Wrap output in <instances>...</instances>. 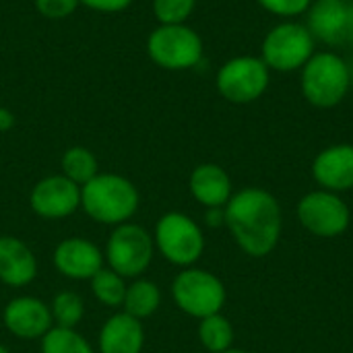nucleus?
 Wrapping results in <instances>:
<instances>
[{"mask_svg":"<svg viewBox=\"0 0 353 353\" xmlns=\"http://www.w3.org/2000/svg\"><path fill=\"white\" fill-rule=\"evenodd\" d=\"M225 228L236 246L250 259L273 254L283 232V211L273 192L248 186L225 205Z\"/></svg>","mask_w":353,"mask_h":353,"instance_id":"f257e3e1","label":"nucleus"},{"mask_svg":"<svg viewBox=\"0 0 353 353\" xmlns=\"http://www.w3.org/2000/svg\"><path fill=\"white\" fill-rule=\"evenodd\" d=\"M141 205L137 186L120 174L99 172L81 188V209L101 225H122L130 221Z\"/></svg>","mask_w":353,"mask_h":353,"instance_id":"f03ea898","label":"nucleus"},{"mask_svg":"<svg viewBox=\"0 0 353 353\" xmlns=\"http://www.w3.org/2000/svg\"><path fill=\"white\" fill-rule=\"evenodd\" d=\"M352 85L350 62L335 50L314 52L300 70L302 97L316 110L337 108L347 97Z\"/></svg>","mask_w":353,"mask_h":353,"instance_id":"7ed1b4c3","label":"nucleus"},{"mask_svg":"<svg viewBox=\"0 0 353 353\" xmlns=\"http://www.w3.org/2000/svg\"><path fill=\"white\" fill-rule=\"evenodd\" d=\"M316 39L308 25L290 19L273 25L261 43V58L271 72H298L314 56Z\"/></svg>","mask_w":353,"mask_h":353,"instance_id":"20e7f679","label":"nucleus"},{"mask_svg":"<svg viewBox=\"0 0 353 353\" xmlns=\"http://www.w3.org/2000/svg\"><path fill=\"white\" fill-rule=\"evenodd\" d=\"M155 252H159L170 265L188 269L194 267L205 252L203 228L186 213L170 211L163 213L153 230Z\"/></svg>","mask_w":353,"mask_h":353,"instance_id":"39448f33","label":"nucleus"},{"mask_svg":"<svg viewBox=\"0 0 353 353\" xmlns=\"http://www.w3.org/2000/svg\"><path fill=\"white\" fill-rule=\"evenodd\" d=\"M170 292L176 308L196 321L219 314L228 300L223 281L215 273L199 267L182 269L174 277Z\"/></svg>","mask_w":353,"mask_h":353,"instance_id":"423d86ee","label":"nucleus"},{"mask_svg":"<svg viewBox=\"0 0 353 353\" xmlns=\"http://www.w3.org/2000/svg\"><path fill=\"white\" fill-rule=\"evenodd\" d=\"M147 54L151 62L163 70L180 72L201 64L205 43L190 25H157L147 37Z\"/></svg>","mask_w":353,"mask_h":353,"instance_id":"0eeeda50","label":"nucleus"},{"mask_svg":"<svg viewBox=\"0 0 353 353\" xmlns=\"http://www.w3.org/2000/svg\"><path fill=\"white\" fill-rule=\"evenodd\" d=\"M155 256L153 234L143 225L126 221L116 225L105 242L103 259L112 271L124 279H139L147 273Z\"/></svg>","mask_w":353,"mask_h":353,"instance_id":"6e6552de","label":"nucleus"},{"mask_svg":"<svg viewBox=\"0 0 353 353\" xmlns=\"http://www.w3.org/2000/svg\"><path fill=\"white\" fill-rule=\"evenodd\" d=\"M269 85V66L263 62L261 56L252 54H242L225 60L215 74L217 93L234 105H248L259 101L267 93Z\"/></svg>","mask_w":353,"mask_h":353,"instance_id":"1a4fd4ad","label":"nucleus"},{"mask_svg":"<svg viewBox=\"0 0 353 353\" xmlns=\"http://www.w3.org/2000/svg\"><path fill=\"white\" fill-rule=\"evenodd\" d=\"M296 217L308 234L327 240L339 238L352 223V211L343 196L323 188L306 192L298 201Z\"/></svg>","mask_w":353,"mask_h":353,"instance_id":"9d476101","label":"nucleus"},{"mask_svg":"<svg viewBox=\"0 0 353 353\" xmlns=\"http://www.w3.org/2000/svg\"><path fill=\"white\" fill-rule=\"evenodd\" d=\"M306 25L316 41L353 50V0H314L306 12Z\"/></svg>","mask_w":353,"mask_h":353,"instance_id":"9b49d317","label":"nucleus"},{"mask_svg":"<svg viewBox=\"0 0 353 353\" xmlns=\"http://www.w3.org/2000/svg\"><path fill=\"white\" fill-rule=\"evenodd\" d=\"M29 207L41 219H66L81 209V186L62 174L46 176L31 188Z\"/></svg>","mask_w":353,"mask_h":353,"instance_id":"f8f14e48","label":"nucleus"},{"mask_svg":"<svg viewBox=\"0 0 353 353\" xmlns=\"http://www.w3.org/2000/svg\"><path fill=\"white\" fill-rule=\"evenodd\" d=\"M4 329L21 341H39L52 327L50 306L35 296H17L2 310Z\"/></svg>","mask_w":353,"mask_h":353,"instance_id":"ddd939ff","label":"nucleus"},{"mask_svg":"<svg viewBox=\"0 0 353 353\" xmlns=\"http://www.w3.org/2000/svg\"><path fill=\"white\" fill-rule=\"evenodd\" d=\"M52 261L54 269L72 281H89L99 269L105 267L103 250L95 242L81 236H70L58 242Z\"/></svg>","mask_w":353,"mask_h":353,"instance_id":"4468645a","label":"nucleus"},{"mask_svg":"<svg viewBox=\"0 0 353 353\" xmlns=\"http://www.w3.org/2000/svg\"><path fill=\"white\" fill-rule=\"evenodd\" d=\"M310 172L323 190L337 194L353 190V145L337 143L325 147L312 159Z\"/></svg>","mask_w":353,"mask_h":353,"instance_id":"2eb2a0df","label":"nucleus"},{"mask_svg":"<svg viewBox=\"0 0 353 353\" xmlns=\"http://www.w3.org/2000/svg\"><path fill=\"white\" fill-rule=\"evenodd\" d=\"M37 277V259L27 242L14 236H0V283L25 288Z\"/></svg>","mask_w":353,"mask_h":353,"instance_id":"dca6fc26","label":"nucleus"},{"mask_svg":"<svg viewBox=\"0 0 353 353\" xmlns=\"http://www.w3.org/2000/svg\"><path fill=\"white\" fill-rule=\"evenodd\" d=\"M188 190L192 199L205 209L225 207L234 194V184L230 174L217 163H201L190 172Z\"/></svg>","mask_w":353,"mask_h":353,"instance_id":"f3484780","label":"nucleus"},{"mask_svg":"<svg viewBox=\"0 0 353 353\" xmlns=\"http://www.w3.org/2000/svg\"><path fill=\"white\" fill-rule=\"evenodd\" d=\"M99 353H141L145 347L143 321L116 312L99 329Z\"/></svg>","mask_w":353,"mask_h":353,"instance_id":"a211bd4d","label":"nucleus"},{"mask_svg":"<svg viewBox=\"0 0 353 353\" xmlns=\"http://www.w3.org/2000/svg\"><path fill=\"white\" fill-rule=\"evenodd\" d=\"M159 306H161V290L155 281L139 277V279H132V283H128L122 312L139 321H145L153 316L159 310Z\"/></svg>","mask_w":353,"mask_h":353,"instance_id":"6ab92c4d","label":"nucleus"},{"mask_svg":"<svg viewBox=\"0 0 353 353\" xmlns=\"http://www.w3.org/2000/svg\"><path fill=\"white\" fill-rule=\"evenodd\" d=\"M60 174L79 184L81 188L99 174V161L87 147H70L62 153Z\"/></svg>","mask_w":353,"mask_h":353,"instance_id":"aec40b11","label":"nucleus"},{"mask_svg":"<svg viewBox=\"0 0 353 353\" xmlns=\"http://www.w3.org/2000/svg\"><path fill=\"white\" fill-rule=\"evenodd\" d=\"M196 335L205 352L221 353L234 347V327L230 319L223 316L221 312L199 321Z\"/></svg>","mask_w":353,"mask_h":353,"instance_id":"412c9836","label":"nucleus"},{"mask_svg":"<svg viewBox=\"0 0 353 353\" xmlns=\"http://www.w3.org/2000/svg\"><path fill=\"white\" fill-rule=\"evenodd\" d=\"M89 285H91L93 298L99 304H103L105 308H122L126 288H128L122 275H118L110 267H103L89 279Z\"/></svg>","mask_w":353,"mask_h":353,"instance_id":"4be33fe9","label":"nucleus"},{"mask_svg":"<svg viewBox=\"0 0 353 353\" xmlns=\"http://www.w3.org/2000/svg\"><path fill=\"white\" fill-rule=\"evenodd\" d=\"M41 353H95L91 343L77 331V329H62L52 327L39 339Z\"/></svg>","mask_w":353,"mask_h":353,"instance_id":"5701e85b","label":"nucleus"},{"mask_svg":"<svg viewBox=\"0 0 353 353\" xmlns=\"http://www.w3.org/2000/svg\"><path fill=\"white\" fill-rule=\"evenodd\" d=\"M50 312H52L54 327L77 329L85 316V302L77 292L64 290L54 296V300L50 304Z\"/></svg>","mask_w":353,"mask_h":353,"instance_id":"b1692460","label":"nucleus"},{"mask_svg":"<svg viewBox=\"0 0 353 353\" xmlns=\"http://www.w3.org/2000/svg\"><path fill=\"white\" fill-rule=\"evenodd\" d=\"M196 8V0H153V14L159 25H182Z\"/></svg>","mask_w":353,"mask_h":353,"instance_id":"393cba45","label":"nucleus"},{"mask_svg":"<svg viewBox=\"0 0 353 353\" xmlns=\"http://www.w3.org/2000/svg\"><path fill=\"white\" fill-rule=\"evenodd\" d=\"M314 0H256V4L267 10L269 14L290 21V19H300L302 14L308 12Z\"/></svg>","mask_w":353,"mask_h":353,"instance_id":"a878e982","label":"nucleus"},{"mask_svg":"<svg viewBox=\"0 0 353 353\" xmlns=\"http://www.w3.org/2000/svg\"><path fill=\"white\" fill-rule=\"evenodd\" d=\"M81 6L79 0H35V8L43 19L60 21L70 17Z\"/></svg>","mask_w":353,"mask_h":353,"instance_id":"bb28decb","label":"nucleus"},{"mask_svg":"<svg viewBox=\"0 0 353 353\" xmlns=\"http://www.w3.org/2000/svg\"><path fill=\"white\" fill-rule=\"evenodd\" d=\"M83 6L95 10V12H105V14H112V12H122L126 10L134 0H79Z\"/></svg>","mask_w":353,"mask_h":353,"instance_id":"cd10ccee","label":"nucleus"},{"mask_svg":"<svg viewBox=\"0 0 353 353\" xmlns=\"http://www.w3.org/2000/svg\"><path fill=\"white\" fill-rule=\"evenodd\" d=\"M205 225L207 228H225V207H211L205 209Z\"/></svg>","mask_w":353,"mask_h":353,"instance_id":"c85d7f7f","label":"nucleus"},{"mask_svg":"<svg viewBox=\"0 0 353 353\" xmlns=\"http://www.w3.org/2000/svg\"><path fill=\"white\" fill-rule=\"evenodd\" d=\"M17 124L14 114L8 108H0V132H8Z\"/></svg>","mask_w":353,"mask_h":353,"instance_id":"c756f323","label":"nucleus"},{"mask_svg":"<svg viewBox=\"0 0 353 353\" xmlns=\"http://www.w3.org/2000/svg\"><path fill=\"white\" fill-rule=\"evenodd\" d=\"M221 353H250V352H246V350H236V347H232V350H228V352H221Z\"/></svg>","mask_w":353,"mask_h":353,"instance_id":"7c9ffc66","label":"nucleus"},{"mask_svg":"<svg viewBox=\"0 0 353 353\" xmlns=\"http://www.w3.org/2000/svg\"><path fill=\"white\" fill-rule=\"evenodd\" d=\"M0 353H10V352H8V350H6V347H4V345L0 343Z\"/></svg>","mask_w":353,"mask_h":353,"instance_id":"2f4dec72","label":"nucleus"},{"mask_svg":"<svg viewBox=\"0 0 353 353\" xmlns=\"http://www.w3.org/2000/svg\"><path fill=\"white\" fill-rule=\"evenodd\" d=\"M350 70H352V79H353V56H352V60H350Z\"/></svg>","mask_w":353,"mask_h":353,"instance_id":"473e14b6","label":"nucleus"}]
</instances>
